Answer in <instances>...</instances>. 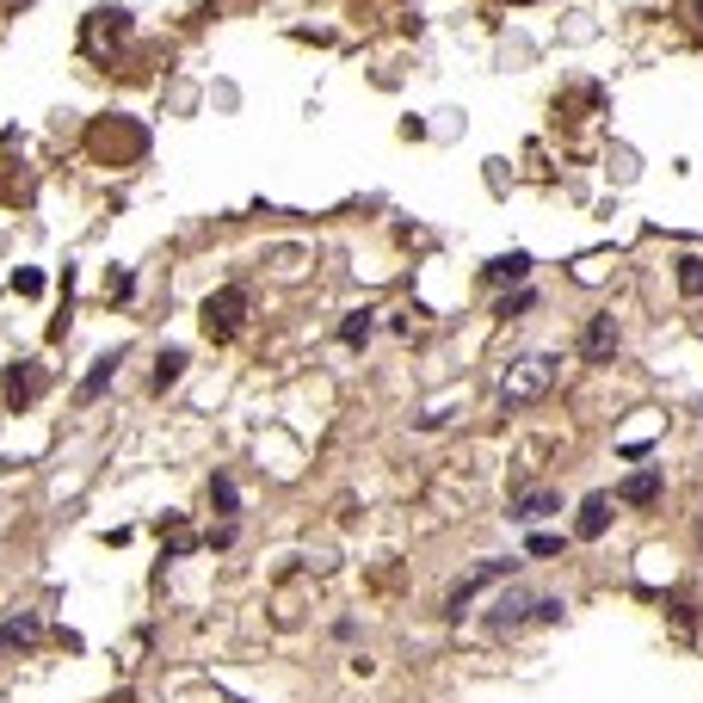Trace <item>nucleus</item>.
Returning <instances> with one entry per match:
<instances>
[{"mask_svg":"<svg viewBox=\"0 0 703 703\" xmlns=\"http://www.w3.org/2000/svg\"><path fill=\"white\" fill-rule=\"evenodd\" d=\"M506 574H512V562H481L475 574H463V580L451 586V617H463V605L475 599V592H481V586H488V580H506Z\"/></svg>","mask_w":703,"mask_h":703,"instance_id":"obj_6","label":"nucleus"},{"mask_svg":"<svg viewBox=\"0 0 703 703\" xmlns=\"http://www.w3.org/2000/svg\"><path fill=\"white\" fill-rule=\"evenodd\" d=\"M37 636H44V617H37V611H19V617L0 623V648H25V642H37Z\"/></svg>","mask_w":703,"mask_h":703,"instance_id":"obj_8","label":"nucleus"},{"mask_svg":"<svg viewBox=\"0 0 703 703\" xmlns=\"http://www.w3.org/2000/svg\"><path fill=\"white\" fill-rule=\"evenodd\" d=\"M691 13H697V19H703V0H691Z\"/></svg>","mask_w":703,"mask_h":703,"instance_id":"obj_20","label":"nucleus"},{"mask_svg":"<svg viewBox=\"0 0 703 703\" xmlns=\"http://www.w3.org/2000/svg\"><path fill=\"white\" fill-rule=\"evenodd\" d=\"M555 370H562V358H549V352H537V358H525V364H512V370H506V383H500V401H506V407H518V401L549 395Z\"/></svg>","mask_w":703,"mask_h":703,"instance_id":"obj_1","label":"nucleus"},{"mask_svg":"<svg viewBox=\"0 0 703 703\" xmlns=\"http://www.w3.org/2000/svg\"><path fill=\"white\" fill-rule=\"evenodd\" d=\"M241 321H247V290L241 284H222L216 296H204V333L216 346H229L241 333Z\"/></svg>","mask_w":703,"mask_h":703,"instance_id":"obj_2","label":"nucleus"},{"mask_svg":"<svg viewBox=\"0 0 703 703\" xmlns=\"http://www.w3.org/2000/svg\"><path fill=\"white\" fill-rule=\"evenodd\" d=\"M679 290H685V296H703V259H697V253L679 259Z\"/></svg>","mask_w":703,"mask_h":703,"instance_id":"obj_16","label":"nucleus"},{"mask_svg":"<svg viewBox=\"0 0 703 703\" xmlns=\"http://www.w3.org/2000/svg\"><path fill=\"white\" fill-rule=\"evenodd\" d=\"M111 377H118V352H105V358H93V370H87V383H81V401H99V395L111 389Z\"/></svg>","mask_w":703,"mask_h":703,"instance_id":"obj_11","label":"nucleus"},{"mask_svg":"<svg viewBox=\"0 0 703 703\" xmlns=\"http://www.w3.org/2000/svg\"><path fill=\"white\" fill-rule=\"evenodd\" d=\"M617 500H623V506H648V500H660V469H636V475H629L623 488H617Z\"/></svg>","mask_w":703,"mask_h":703,"instance_id":"obj_9","label":"nucleus"},{"mask_svg":"<svg viewBox=\"0 0 703 703\" xmlns=\"http://www.w3.org/2000/svg\"><path fill=\"white\" fill-rule=\"evenodd\" d=\"M210 506H216V512H235V506H241V494H235V481H229V475H216V481H210Z\"/></svg>","mask_w":703,"mask_h":703,"instance_id":"obj_15","label":"nucleus"},{"mask_svg":"<svg viewBox=\"0 0 703 703\" xmlns=\"http://www.w3.org/2000/svg\"><path fill=\"white\" fill-rule=\"evenodd\" d=\"M185 364H192V358H185L179 346H167V352L155 358V389H167V383H179V377H185Z\"/></svg>","mask_w":703,"mask_h":703,"instance_id":"obj_14","label":"nucleus"},{"mask_svg":"<svg viewBox=\"0 0 703 703\" xmlns=\"http://www.w3.org/2000/svg\"><path fill=\"white\" fill-rule=\"evenodd\" d=\"M531 555H562V537H549V531H537V537H531Z\"/></svg>","mask_w":703,"mask_h":703,"instance_id":"obj_18","label":"nucleus"},{"mask_svg":"<svg viewBox=\"0 0 703 703\" xmlns=\"http://www.w3.org/2000/svg\"><path fill=\"white\" fill-rule=\"evenodd\" d=\"M370 333H377V315H370V309H352V315L340 321V346H352V352H358Z\"/></svg>","mask_w":703,"mask_h":703,"instance_id":"obj_12","label":"nucleus"},{"mask_svg":"<svg viewBox=\"0 0 703 703\" xmlns=\"http://www.w3.org/2000/svg\"><path fill=\"white\" fill-rule=\"evenodd\" d=\"M605 525H611V494H592L586 506H580V537H605Z\"/></svg>","mask_w":703,"mask_h":703,"instance_id":"obj_10","label":"nucleus"},{"mask_svg":"<svg viewBox=\"0 0 703 703\" xmlns=\"http://www.w3.org/2000/svg\"><path fill=\"white\" fill-rule=\"evenodd\" d=\"M13 290L19 296H37V290H44V278H37V272H13Z\"/></svg>","mask_w":703,"mask_h":703,"instance_id":"obj_19","label":"nucleus"},{"mask_svg":"<svg viewBox=\"0 0 703 703\" xmlns=\"http://www.w3.org/2000/svg\"><path fill=\"white\" fill-rule=\"evenodd\" d=\"M525 617H537V599H531V592H500V599L488 605V629H494V636H506V629H518V623H525Z\"/></svg>","mask_w":703,"mask_h":703,"instance_id":"obj_3","label":"nucleus"},{"mask_svg":"<svg viewBox=\"0 0 703 703\" xmlns=\"http://www.w3.org/2000/svg\"><path fill=\"white\" fill-rule=\"evenodd\" d=\"M617 340H623V333H617V315H592L586 333H580V352H586L592 364H605V358L617 352Z\"/></svg>","mask_w":703,"mask_h":703,"instance_id":"obj_4","label":"nucleus"},{"mask_svg":"<svg viewBox=\"0 0 703 703\" xmlns=\"http://www.w3.org/2000/svg\"><path fill=\"white\" fill-rule=\"evenodd\" d=\"M488 278H494V284H525V278H531V259H525V253H500L494 266H488Z\"/></svg>","mask_w":703,"mask_h":703,"instance_id":"obj_13","label":"nucleus"},{"mask_svg":"<svg viewBox=\"0 0 703 703\" xmlns=\"http://www.w3.org/2000/svg\"><path fill=\"white\" fill-rule=\"evenodd\" d=\"M555 506H562V494L531 488V494H518V500H512V518H518V525H537V518H549Z\"/></svg>","mask_w":703,"mask_h":703,"instance_id":"obj_7","label":"nucleus"},{"mask_svg":"<svg viewBox=\"0 0 703 703\" xmlns=\"http://www.w3.org/2000/svg\"><path fill=\"white\" fill-rule=\"evenodd\" d=\"M37 395H44V364H37V358L13 364V370H7V401H13V407H31Z\"/></svg>","mask_w":703,"mask_h":703,"instance_id":"obj_5","label":"nucleus"},{"mask_svg":"<svg viewBox=\"0 0 703 703\" xmlns=\"http://www.w3.org/2000/svg\"><path fill=\"white\" fill-rule=\"evenodd\" d=\"M562 611H568L562 599H537V623H562Z\"/></svg>","mask_w":703,"mask_h":703,"instance_id":"obj_17","label":"nucleus"}]
</instances>
